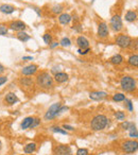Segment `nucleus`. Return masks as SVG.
<instances>
[{"instance_id":"nucleus-1","label":"nucleus","mask_w":138,"mask_h":155,"mask_svg":"<svg viewBox=\"0 0 138 155\" xmlns=\"http://www.w3.org/2000/svg\"><path fill=\"white\" fill-rule=\"evenodd\" d=\"M36 83L42 89H50L54 85V80L49 72L43 71L36 76Z\"/></svg>"},{"instance_id":"nucleus-2","label":"nucleus","mask_w":138,"mask_h":155,"mask_svg":"<svg viewBox=\"0 0 138 155\" xmlns=\"http://www.w3.org/2000/svg\"><path fill=\"white\" fill-rule=\"evenodd\" d=\"M107 123H109V119L105 115H97L92 118L90 122V128L94 131H102L106 128Z\"/></svg>"},{"instance_id":"nucleus-3","label":"nucleus","mask_w":138,"mask_h":155,"mask_svg":"<svg viewBox=\"0 0 138 155\" xmlns=\"http://www.w3.org/2000/svg\"><path fill=\"white\" fill-rule=\"evenodd\" d=\"M120 85H121V88L123 90L132 92L136 89V80L130 76H124L120 81Z\"/></svg>"},{"instance_id":"nucleus-4","label":"nucleus","mask_w":138,"mask_h":155,"mask_svg":"<svg viewBox=\"0 0 138 155\" xmlns=\"http://www.w3.org/2000/svg\"><path fill=\"white\" fill-rule=\"evenodd\" d=\"M116 45L121 48V49H126V48H130L133 44V40L128 35H125V34H119L116 37Z\"/></svg>"},{"instance_id":"nucleus-5","label":"nucleus","mask_w":138,"mask_h":155,"mask_svg":"<svg viewBox=\"0 0 138 155\" xmlns=\"http://www.w3.org/2000/svg\"><path fill=\"white\" fill-rule=\"evenodd\" d=\"M109 26L112 27V29L115 32H120L123 29V23H122L121 17L119 15H114L109 20Z\"/></svg>"},{"instance_id":"nucleus-6","label":"nucleus","mask_w":138,"mask_h":155,"mask_svg":"<svg viewBox=\"0 0 138 155\" xmlns=\"http://www.w3.org/2000/svg\"><path fill=\"white\" fill-rule=\"evenodd\" d=\"M138 145L136 140H126L125 142L122 143V150L123 152L128 153V154H131V153H135L137 151Z\"/></svg>"},{"instance_id":"nucleus-7","label":"nucleus","mask_w":138,"mask_h":155,"mask_svg":"<svg viewBox=\"0 0 138 155\" xmlns=\"http://www.w3.org/2000/svg\"><path fill=\"white\" fill-rule=\"evenodd\" d=\"M61 106H62V104L59 102L52 104V105L49 107V109L47 111L46 115H45V119H46V120H51V119L55 118L56 116H57V112H59V109Z\"/></svg>"},{"instance_id":"nucleus-8","label":"nucleus","mask_w":138,"mask_h":155,"mask_svg":"<svg viewBox=\"0 0 138 155\" xmlns=\"http://www.w3.org/2000/svg\"><path fill=\"white\" fill-rule=\"evenodd\" d=\"M109 35V26L106 23H100L98 26V36L100 38H106Z\"/></svg>"},{"instance_id":"nucleus-9","label":"nucleus","mask_w":138,"mask_h":155,"mask_svg":"<svg viewBox=\"0 0 138 155\" xmlns=\"http://www.w3.org/2000/svg\"><path fill=\"white\" fill-rule=\"evenodd\" d=\"M54 155H72V151L69 145H57L54 149Z\"/></svg>"},{"instance_id":"nucleus-10","label":"nucleus","mask_w":138,"mask_h":155,"mask_svg":"<svg viewBox=\"0 0 138 155\" xmlns=\"http://www.w3.org/2000/svg\"><path fill=\"white\" fill-rule=\"evenodd\" d=\"M10 29L13 30V31H17V32H19V31H25L26 29V23L21 21V20H15V21H12L10 23Z\"/></svg>"},{"instance_id":"nucleus-11","label":"nucleus","mask_w":138,"mask_h":155,"mask_svg":"<svg viewBox=\"0 0 138 155\" xmlns=\"http://www.w3.org/2000/svg\"><path fill=\"white\" fill-rule=\"evenodd\" d=\"M38 67L37 65H34V64H31V65H28V66L23 67V70H21V73L23 76H32L34 73L36 72Z\"/></svg>"},{"instance_id":"nucleus-12","label":"nucleus","mask_w":138,"mask_h":155,"mask_svg":"<svg viewBox=\"0 0 138 155\" xmlns=\"http://www.w3.org/2000/svg\"><path fill=\"white\" fill-rule=\"evenodd\" d=\"M106 97H107V94L105 91H92L89 94V98L95 101H101Z\"/></svg>"},{"instance_id":"nucleus-13","label":"nucleus","mask_w":138,"mask_h":155,"mask_svg":"<svg viewBox=\"0 0 138 155\" xmlns=\"http://www.w3.org/2000/svg\"><path fill=\"white\" fill-rule=\"evenodd\" d=\"M77 45L79 46L80 49H87V48H89L88 40L85 36H83V35H81V36L77 38Z\"/></svg>"},{"instance_id":"nucleus-14","label":"nucleus","mask_w":138,"mask_h":155,"mask_svg":"<svg viewBox=\"0 0 138 155\" xmlns=\"http://www.w3.org/2000/svg\"><path fill=\"white\" fill-rule=\"evenodd\" d=\"M68 74L65 72H56L54 74V80L57 83H65L68 81Z\"/></svg>"},{"instance_id":"nucleus-15","label":"nucleus","mask_w":138,"mask_h":155,"mask_svg":"<svg viewBox=\"0 0 138 155\" xmlns=\"http://www.w3.org/2000/svg\"><path fill=\"white\" fill-rule=\"evenodd\" d=\"M0 12L3 14H12L15 12V8L13 5H11V4H1L0 5Z\"/></svg>"},{"instance_id":"nucleus-16","label":"nucleus","mask_w":138,"mask_h":155,"mask_svg":"<svg viewBox=\"0 0 138 155\" xmlns=\"http://www.w3.org/2000/svg\"><path fill=\"white\" fill-rule=\"evenodd\" d=\"M71 19H72V17L70 16L69 14L67 13H63L59 15V21L61 25H64V26H66V25H68L70 21H71Z\"/></svg>"},{"instance_id":"nucleus-17","label":"nucleus","mask_w":138,"mask_h":155,"mask_svg":"<svg viewBox=\"0 0 138 155\" xmlns=\"http://www.w3.org/2000/svg\"><path fill=\"white\" fill-rule=\"evenodd\" d=\"M124 18L126 21H128V23H134V21H136V19H137V13H136L135 11L130 10L125 13Z\"/></svg>"},{"instance_id":"nucleus-18","label":"nucleus","mask_w":138,"mask_h":155,"mask_svg":"<svg viewBox=\"0 0 138 155\" xmlns=\"http://www.w3.org/2000/svg\"><path fill=\"white\" fill-rule=\"evenodd\" d=\"M17 101H18V98H17V96L14 92H9V94H7V96H5V102H7L8 104L12 105V104H15Z\"/></svg>"},{"instance_id":"nucleus-19","label":"nucleus","mask_w":138,"mask_h":155,"mask_svg":"<svg viewBox=\"0 0 138 155\" xmlns=\"http://www.w3.org/2000/svg\"><path fill=\"white\" fill-rule=\"evenodd\" d=\"M123 56L121 55V54H115L114 56H112L111 57V59H109V62L113 64V65H120V64L123 63Z\"/></svg>"},{"instance_id":"nucleus-20","label":"nucleus","mask_w":138,"mask_h":155,"mask_svg":"<svg viewBox=\"0 0 138 155\" xmlns=\"http://www.w3.org/2000/svg\"><path fill=\"white\" fill-rule=\"evenodd\" d=\"M17 38L20 40V42H23V43H26L28 40L31 38L29 34L26 33L25 31H19V32H17Z\"/></svg>"},{"instance_id":"nucleus-21","label":"nucleus","mask_w":138,"mask_h":155,"mask_svg":"<svg viewBox=\"0 0 138 155\" xmlns=\"http://www.w3.org/2000/svg\"><path fill=\"white\" fill-rule=\"evenodd\" d=\"M35 150H36V143H34V142L28 143V145L25 147V149H23L25 153H27V154H31V153H33Z\"/></svg>"},{"instance_id":"nucleus-22","label":"nucleus","mask_w":138,"mask_h":155,"mask_svg":"<svg viewBox=\"0 0 138 155\" xmlns=\"http://www.w3.org/2000/svg\"><path fill=\"white\" fill-rule=\"evenodd\" d=\"M33 119H34V118H32V117H27V118L25 119L23 122H21V126H21V129H23V130L29 129L30 126L32 124Z\"/></svg>"},{"instance_id":"nucleus-23","label":"nucleus","mask_w":138,"mask_h":155,"mask_svg":"<svg viewBox=\"0 0 138 155\" xmlns=\"http://www.w3.org/2000/svg\"><path fill=\"white\" fill-rule=\"evenodd\" d=\"M128 63L133 67L138 66V55L137 54H132L128 59Z\"/></svg>"},{"instance_id":"nucleus-24","label":"nucleus","mask_w":138,"mask_h":155,"mask_svg":"<svg viewBox=\"0 0 138 155\" xmlns=\"http://www.w3.org/2000/svg\"><path fill=\"white\" fill-rule=\"evenodd\" d=\"M20 85L23 86V87H31L33 86V81L30 78H23V79H20Z\"/></svg>"},{"instance_id":"nucleus-25","label":"nucleus","mask_w":138,"mask_h":155,"mask_svg":"<svg viewBox=\"0 0 138 155\" xmlns=\"http://www.w3.org/2000/svg\"><path fill=\"white\" fill-rule=\"evenodd\" d=\"M113 100H114L115 102L124 101V100H125V96L123 95V94H120V92H118V94H115V95L113 96Z\"/></svg>"},{"instance_id":"nucleus-26","label":"nucleus","mask_w":138,"mask_h":155,"mask_svg":"<svg viewBox=\"0 0 138 155\" xmlns=\"http://www.w3.org/2000/svg\"><path fill=\"white\" fill-rule=\"evenodd\" d=\"M59 45L62 47H69L70 45H71V40H69L68 37H63L62 40H61V42H59Z\"/></svg>"},{"instance_id":"nucleus-27","label":"nucleus","mask_w":138,"mask_h":155,"mask_svg":"<svg viewBox=\"0 0 138 155\" xmlns=\"http://www.w3.org/2000/svg\"><path fill=\"white\" fill-rule=\"evenodd\" d=\"M64 10V7H63L62 4H55L54 7L52 8V12L54 14H61Z\"/></svg>"},{"instance_id":"nucleus-28","label":"nucleus","mask_w":138,"mask_h":155,"mask_svg":"<svg viewBox=\"0 0 138 155\" xmlns=\"http://www.w3.org/2000/svg\"><path fill=\"white\" fill-rule=\"evenodd\" d=\"M51 130L55 133H59V134H63V135H67V131H65L64 129H61L59 126H52Z\"/></svg>"},{"instance_id":"nucleus-29","label":"nucleus","mask_w":138,"mask_h":155,"mask_svg":"<svg viewBox=\"0 0 138 155\" xmlns=\"http://www.w3.org/2000/svg\"><path fill=\"white\" fill-rule=\"evenodd\" d=\"M43 40H44V42H45V44H47V45H50V44L52 43V36L48 33H46L44 35Z\"/></svg>"},{"instance_id":"nucleus-30","label":"nucleus","mask_w":138,"mask_h":155,"mask_svg":"<svg viewBox=\"0 0 138 155\" xmlns=\"http://www.w3.org/2000/svg\"><path fill=\"white\" fill-rule=\"evenodd\" d=\"M114 115L117 118V120H123L125 118V114L123 112H116Z\"/></svg>"},{"instance_id":"nucleus-31","label":"nucleus","mask_w":138,"mask_h":155,"mask_svg":"<svg viewBox=\"0 0 138 155\" xmlns=\"http://www.w3.org/2000/svg\"><path fill=\"white\" fill-rule=\"evenodd\" d=\"M8 32H9V29H8L5 26H2V25H0V35H7Z\"/></svg>"},{"instance_id":"nucleus-32","label":"nucleus","mask_w":138,"mask_h":155,"mask_svg":"<svg viewBox=\"0 0 138 155\" xmlns=\"http://www.w3.org/2000/svg\"><path fill=\"white\" fill-rule=\"evenodd\" d=\"M88 154H89V152H88V150H87V149L81 148V149H79V150L77 151V155H88Z\"/></svg>"},{"instance_id":"nucleus-33","label":"nucleus","mask_w":138,"mask_h":155,"mask_svg":"<svg viewBox=\"0 0 138 155\" xmlns=\"http://www.w3.org/2000/svg\"><path fill=\"white\" fill-rule=\"evenodd\" d=\"M40 123V119H38V118H34V119H33L32 124L30 126V128H31V129H34V128H36V126H38Z\"/></svg>"},{"instance_id":"nucleus-34","label":"nucleus","mask_w":138,"mask_h":155,"mask_svg":"<svg viewBox=\"0 0 138 155\" xmlns=\"http://www.w3.org/2000/svg\"><path fill=\"white\" fill-rule=\"evenodd\" d=\"M72 29L76 31V32H82V30H83V28H82V26L80 25V23H74L73 25V27H72Z\"/></svg>"},{"instance_id":"nucleus-35","label":"nucleus","mask_w":138,"mask_h":155,"mask_svg":"<svg viewBox=\"0 0 138 155\" xmlns=\"http://www.w3.org/2000/svg\"><path fill=\"white\" fill-rule=\"evenodd\" d=\"M78 52H79V54H81V55H85V54H87L88 52H90V48H87V49H80L79 48Z\"/></svg>"},{"instance_id":"nucleus-36","label":"nucleus","mask_w":138,"mask_h":155,"mask_svg":"<svg viewBox=\"0 0 138 155\" xmlns=\"http://www.w3.org/2000/svg\"><path fill=\"white\" fill-rule=\"evenodd\" d=\"M124 101L126 102V105H128V111H130V112H132V111H133V104H132V101L128 100L126 98H125Z\"/></svg>"},{"instance_id":"nucleus-37","label":"nucleus","mask_w":138,"mask_h":155,"mask_svg":"<svg viewBox=\"0 0 138 155\" xmlns=\"http://www.w3.org/2000/svg\"><path fill=\"white\" fill-rule=\"evenodd\" d=\"M130 124H131V122L125 121V122H123V123L121 124V128L123 130H128V128H130Z\"/></svg>"},{"instance_id":"nucleus-38","label":"nucleus","mask_w":138,"mask_h":155,"mask_svg":"<svg viewBox=\"0 0 138 155\" xmlns=\"http://www.w3.org/2000/svg\"><path fill=\"white\" fill-rule=\"evenodd\" d=\"M7 81H8V78H7V76H0V86L3 85L4 83L7 82Z\"/></svg>"},{"instance_id":"nucleus-39","label":"nucleus","mask_w":138,"mask_h":155,"mask_svg":"<svg viewBox=\"0 0 138 155\" xmlns=\"http://www.w3.org/2000/svg\"><path fill=\"white\" fill-rule=\"evenodd\" d=\"M63 129L65 130V131H73V130H74L72 126H68V124H64V126H63Z\"/></svg>"},{"instance_id":"nucleus-40","label":"nucleus","mask_w":138,"mask_h":155,"mask_svg":"<svg viewBox=\"0 0 138 155\" xmlns=\"http://www.w3.org/2000/svg\"><path fill=\"white\" fill-rule=\"evenodd\" d=\"M59 45V44L57 43V42H52V43L49 45V47H50V49H54V48H55V47H57Z\"/></svg>"},{"instance_id":"nucleus-41","label":"nucleus","mask_w":138,"mask_h":155,"mask_svg":"<svg viewBox=\"0 0 138 155\" xmlns=\"http://www.w3.org/2000/svg\"><path fill=\"white\" fill-rule=\"evenodd\" d=\"M130 136H131V137H134V138H137V136H138L137 131H134V132H130Z\"/></svg>"},{"instance_id":"nucleus-42","label":"nucleus","mask_w":138,"mask_h":155,"mask_svg":"<svg viewBox=\"0 0 138 155\" xmlns=\"http://www.w3.org/2000/svg\"><path fill=\"white\" fill-rule=\"evenodd\" d=\"M33 9H34V11L37 13V15H38V16H40V15H42V13H40V9H38V8H33Z\"/></svg>"},{"instance_id":"nucleus-43","label":"nucleus","mask_w":138,"mask_h":155,"mask_svg":"<svg viewBox=\"0 0 138 155\" xmlns=\"http://www.w3.org/2000/svg\"><path fill=\"white\" fill-rule=\"evenodd\" d=\"M3 72H4V67L0 64V74H1V73H3Z\"/></svg>"},{"instance_id":"nucleus-44","label":"nucleus","mask_w":138,"mask_h":155,"mask_svg":"<svg viewBox=\"0 0 138 155\" xmlns=\"http://www.w3.org/2000/svg\"><path fill=\"white\" fill-rule=\"evenodd\" d=\"M23 59H33L32 56H23Z\"/></svg>"},{"instance_id":"nucleus-45","label":"nucleus","mask_w":138,"mask_h":155,"mask_svg":"<svg viewBox=\"0 0 138 155\" xmlns=\"http://www.w3.org/2000/svg\"><path fill=\"white\" fill-rule=\"evenodd\" d=\"M1 147H2V143H1V141H0V149H1Z\"/></svg>"}]
</instances>
